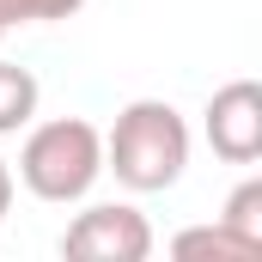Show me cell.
I'll return each instance as SVG.
<instances>
[{
	"label": "cell",
	"instance_id": "obj_7",
	"mask_svg": "<svg viewBox=\"0 0 262 262\" xmlns=\"http://www.w3.org/2000/svg\"><path fill=\"white\" fill-rule=\"evenodd\" d=\"M220 226H226V232H238L244 244H256V250H262V177H244V183L226 195Z\"/></svg>",
	"mask_w": 262,
	"mask_h": 262
},
{
	"label": "cell",
	"instance_id": "obj_2",
	"mask_svg": "<svg viewBox=\"0 0 262 262\" xmlns=\"http://www.w3.org/2000/svg\"><path fill=\"white\" fill-rule=\"evenodd\" d=\"M104 177V134L85 116H49L31 122L25 146H18V183L49 207H73L98 189Z\"/></svg>",
	"mask_w": 262,
	"mask_h": 262
},
{
	"label": "cell",
	"instance_id": "obj_1",
	"mask_svg": "<svg viewBox=\"0 0 262 262\" xmlns=\"http://www.w3.org/2000/svg\"><path fill=\"white\" fill-rule=\"evenodd\" d=\"M104 171H116V183L134 195H159L177 189L189 171V122L177 104L165 98H134L116 110V122L104 134Z\"/></svg>",
	"mask_w": 262,
	"mask_h": 262
},
{
	"label": "cell",
	"instance_id": "obj_4",
	"mask_svg": "<svg viewBox=\"0 0 262 262\" xmlns=\"http://www.w3.org/2000/svg\"><path fill=\"white\" fill-rule=\"evenodd\" d=\"M201 134L213 146V159L226 165H256L262 159V85L256 79H232L207 98L201 110Z\"/></svg>",
	"mask_w": 262,
	"mask_h": 262
},
{
	"label": "cell",
	"instance_id": "obj_3",
	"mask_svg": "<svg viewBox=\"0 0 262 262\" xmlns=\"http://www.w3.org/2000/svg\"><path fill=\"white\" fill-rule=\"evenodd\" d=\"M61 256L73 262H146L152 256V220L134 201H92L61 232Z\"/></svg>",
	"mask_w": 262,
	"mask_h": 262
},
{
	"label": "cell",
	"instance_id": "obj_9",
	"mask_svg": "<svg viewBox=\"0 0 262 262\" xmlns=\"http://www.w3.org/2000/svg\"><path fill=\"white\" fill-rule=\"evenodd\" d=\"M85 0H37V25H61V18H73Z\"/></svg>",
	"mask_w": 262,
	"mask_h": 262
},
{
	"label": "cell",
	"instance_id": "obj_5",
	"mask_svg": "<svg viewBox=\"0 0 262 262\" xmlns=\"http://www.w3.org/2000/svg\"><path fill=\"white\" fill-rule=\"evenodd\" d=\"M37 98H43V85H37V73L18 61H0V134H18L37 122Z\"/></svg>",
	"mask_w": 262,
	"mask_h": 262
},
{
	"label": "cell",
	"instance_id": "obj_11",
	"mask_svg": "<svg viewBox=\"0 0 262 262\" xmlns=\"http://www.w3.org/2000/svg\"><path fill=\"white\" fill-rule=\"evenodd\" d=\"M0 37H6V31H0Z\"/></svg>",
	"mask_w": 262,
	"mask_h": 262
},
{
	"label": "cell",
	"instance_id": "obj_10",
	"mask_svg": "<svg viewBox=\"0 0 262 262\" xmlns=\"http://www.w3.org/2000/svg\"><path fill=\"white\" fill-rule=\"evenodd\" d=\"M6 207H12V165L0 159V220H6Z\"/></svg>",
	"mask_w": 262,
	"mask_h": 262
},
{
	"label": "cell",
	"instance_id": "obj_8",
	"mask_svg": "<svg viewBox=\"0 0 262 262\" xmlns=\"http://www.w3.org/2000/svg\"><path fill=\"white\" fill-rule=\"evenodd\" d=\"M12 25H37V0H0V31Z\"/></svg>",
	"mask_w": 262,
	"mask_h": 262
},
{
	"label": "cell",
	"instance_id": "obj_6",
	"mask_svg": "<svg viewBox=\"0 0 262 262\" xmlns=\"http://www.w3.org/2000/svg\"><path fill=\"white\" fill-rule=\"evenodd\" d=\"M171 256H213V262H250V256H262L256 244H244L238 232H226L220 220L213 226H189V232H177L171 238Z\"/></svg>",
	"mask_w": 262,
	"mask_h": 262
}]
</instances>
